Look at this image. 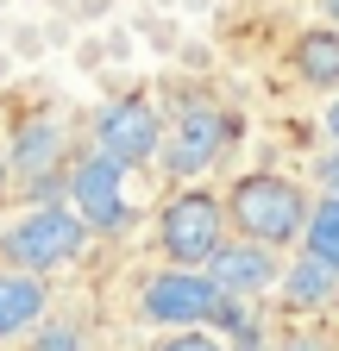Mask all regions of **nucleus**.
<instances>
[{
  "label": "nucleus",
  "instance_id": "a211bd4d",
  "mask_svg": "<svg viewBox=\"0 0 339 351\" xmlns=\"http://www.w3.org/2000/svg\"><path fill=\"white\" fill-rule=\"evenodd\" d=\"M233 351H277V339H264V332H245V339H239Z\"/></svg>",
  "mask_w": 339,
  "mask_h": 351
},
{
  "label": "nucleus",
  "instance_id": "412c9836",
  "mask_svg": "<svg viewBox=\"0 0 339 351\" xmlns=\"http://www.w3.org/2000/svg\"><path fill=\"white\" fill-rule=\"evenodd\" d=\"M320 13H327V25H339V0H320Z\"/></svg>",
  "mask_w": 339,
  "mask_h": 351
},
{
  "label": "nucleus",
  "instance_id": "6e6552de",
  "mask_svg": "<svg viewBox=\"0 0 339 351\" xmlns=\"http://www.w3.org/2000/svg\"><path fill=\"white\" fill-rule=\"evenodd\" d=\"M95 151L126 163V169H145L157 151H163V113L145 101V95H119L95 113Z\"/></svg>",
  "mask_w": 339,
  "mask_h": 351
},
{
  "label": "nucleus",
  "instance_id": "9d476101",
  "mask_svg": "<svg viewBox=\"0 0 339 351\" xmlns=\"http://www.w3.org/2000/svg\"><path fill=\"white\" fill-rule=\"evenodd\" d=\"M277 295L289 314H327V307H339V270L327 257H289L283 276H277Z\"/></svg>",
  "mask_w": 339,
  "mask_h": 351
},
{
  "label": "nucleus",
  "instance_id": "f257e3e1",
  "mask_svg": "<svg viewBox=\"0 0 339 351\" xmlns=\"http://www.w3.org/2000/svg\"><path fill=\"white\" fill-rule=\"evenodd\" d=\"M89 219H82L69 201H38L32 213H19L7 232H0V263L7 270H25V276H57L69 263H82L89 251Z\"/></svg>",
  "mask_w": 339,
  "mask_h": 351
},
{
  "label": "nucleus",
  "instance_id": "f03ea898",
  "mask_svg": "<svg viewBox=\"0 0 339 351\" xmlns=\"http://www.w3.org/2000/svg\"><path fill=\"white\" fill-rule=\"evenodd\" d=\"M308 207L314 201H308L302 182H289V176H277V169H245L239 182L226 189V226L239 239H258V245L283 251V245L302 239Z\"/></svg>",
  "mask_w": 339,
  "mask_h": 351
},
{
  "label": "nucleus",
  "instance_id": "f8f14e48",
  "mask_svg": "<svg viewBox=\"0 0 339 351\" xmlns=\"http://www.w3.org/2000/svg\"><path fill=\"white\" fill-rule=\"evenodd\" d=\"M289 69L320 95H339V25H308L289 38Z\"/></svg>",
  "mask_w": 339,
  "mask_h": 351
},
{
  "label": "nucleus",
  "instance_id": "0eeeda50",
  "mask_svg": "<svg viewBox=\"0 0 339 351\" xmlns=\"http://www.w3.org/2000/svg\"><path fill=\"white\" fill-rule=\"evenodd\" d=\"M126 176H132V169L113 163V157H101V151H89V157L69 163V207L89 219V232L119 239V232L139 219L132 195H126Z\"/></svg>",
  "mask_w": 339,
  "mask_h": 351
},
{
  "label": "nucleus",
  "instance_id": "4be33fe9",
  "mask_svg": "<svg viewBox=\"0 0 339 351\" xmlns=\"http://www.w3.org/2000/svg\"><path fill=\"white\" fill-rule=\"evenodd\" d=\"M333 345H339V320H333Z\"/></svg>",
  "mask_w": 339,
  "mask_h": 351
},
{
  "label": "nucleus",
  "instance_id": "ddd939ff",
  "mask_svg": "<svg viewBox=\"0 0 339 351\" xmlns=\"http://www.w3.org/2000/svg\"><path fill=\"white\" fill-rule=\"evenodd\" d=\"M302 251H308V257H327L333 270H339V201H333V195H320V201L308 207V226H302Z\"/></svg>",
  "mask_w": 339,
  "mask_h": 351
},
{
  "label": "nucleus",
  "instance_id": "20e7f679",
  "mask_svg": "<svg viewBox=\"0 0 339 351\" xmlns=\"http://www.w3.org/2000/svg\"><path fill=\"white\" fill-rule=\"evenodd\" d=\"M226 239H233L226 195H214V189L183 182L176 195L163 201V213H157V245H163L170 263H183V270H207V257H214Z\"/></svg>",
  "mask_w": 339,
  "mask_h": 351
},
{
  "label": "nucleus",
  "instance_id": "aec40b11",
  "mask_svg": "<svg viewBox=\"0 0 339 351\" xmlns=\"http://www.w3.org/2000/svg\"><path fill=\"white\" fill-rule=\"evenodd\" d=\"M13 182V163H7V138H0V189Z\"/></svg>",
  "mask_w": 339,
  "mask_h": 351
},
{
  "label": "nucleus",
  "instance_id": "4468645a",
  "mask_svg": "<svg viewBox=\"0 0 339 351\" xmlns=\"http://www.w3.org/2000/svg\"><path fill=\"white\" fill-rule=\"evenodd\" d=\"M25 351H82V326L75 320H38L32 332H25Z\"/></svg>",
  "mask_w": 339,
  "mask_h": 351
},
{
  "label": "nucleus",
  "instance_id": "dca6fc26",
  "mask_svg": "<svg viewBox=\"0 0 339 351\" xmlns=\"http://www.w3.org/2000/svg\"><path fill=\"white\" fill-rule=\"evenodd\" d=\"M277 351H339V345H333V332H320V326H302V320H295V326L277 339Z\"/></svg>",
  "mask_w": 339,
  "mask_h": 351
},
{
  "label": "nucleus",
  "instance_id": "423d86ee",
  "mask_svg": "<svg viewBox=\"0 0 339 351\" xmlns=\"http://www.w3.org/2000/svg\"><path fill=\"white\" fill-rule=\"evenodd\" d=\"M226 145H233V113L220 101L195 95V101H183L176 113H170L157 157H163V169L176 176V182H195V176H207V169L226 157Z\"/></svg>",
  "mask_w": 339,
  "mask_h": 351
},
{
  "label": "nucleus",
  "instance_id": "f3484780",
  "mask_svg": "<svg viewBox=\"0 0 339 351\" xmlns=\"http://www.w3.org/2000/svg\"><path fill=\"white\" fill-rule=\"evenodd\" d=\"M314 182H320V195H333V201H339V145L314 163Z\"/></svg>",
  "mask_w": 339,
  "mask_h": 351
},
{
  "label": "nucleus",
  "instance_id": "2eb2a0df",
  "mask_svg": "<svg viewBox=\"0 0 339 351\" xmlns=\"http://www.w3.org/2000/svg\"><path fill=\"white\" fill-rule=\"evenodd\" d=\"M157 351H233V345H226L214 326H183V332H163Z\"/></svg>",
  "mask_w": 339,
  "mask_h": 351
},
{
  "label": "nucleus",
  "instance_id": "6ab92c4d",
  "mask_svg": "<svg viewBox=\"0 0 339 351\" xmlns=\"http://www.w3.org/2000/svg\"><path fill=\"white\" fill-rule=\"evenodd\" d=\"M320 119H327V132H333V145H339V95L327 101V113H320Z\"/></svg>",
  "mask_w": 339,
  "mask_h": 351
},
{
  "label": "nucleus",
  "instance_id": "9b49d317",
  "mask_svg": "<svg viewBox=\"0 0 339 351\" xmlns=\"http://www.w3.org/2000/svg\"><path fill=\"white\" fill-rule=\"evenodd\" d=\"M45 314H51V282H45V276H25V270H7V263H0V345L25 339Z\"/></svg>",
  "mask_w": 339,
  "mask_h": 351
},
{
  "label": "nucleus",
  "instance_id": "7ed1b4c3",
  "mask_svg": "<svg viewBox=\"0 0 339 351\" xmlns=\"http://www.w3.org/2000/svg\"><path fill=\"white\" fill-rule=\"evenodd\" d=\"M7 163L32 201H69V125L57 107H32L7 132Z\"/></svg>",
  "mask_w": 339,
  "mask_h": 351
},
{
  "label": "nucleus",
  "instance_id": "1a4fd4ad",
  "mask_svg": "<svg viewBox=\"0 0 339 351\" xmlns=\"http://www.w3.org/2000/svg\"><path fill=\"white\" fill-rule=\"evenodd\" d=\"M207 276L220 282V295H233V301H251V295H270L277 289V276H283V257L270 251V245H258V239H226L214 257H207Z\"/></svg>",
  "mask_w": 339,
  "mask_h": 351
},
{
  "label": "nucleus",
  "instance_id": "39448f33",
  "mask_svg": "<svg viewBox=\"0 0 339 351\" xmlns=\"http://www.w3.org/2000/svg\"><path fill=\"white\" fill-rule=\"evenodd\" d=\"M233 295H220V282L207 270H183V263H163V270H151L132 295V314L145 326H163V332H183V326H214L220 307Z\"/></svg>",
  "mask_w": 339,
  "mask_h": 351
}]
</instances>
